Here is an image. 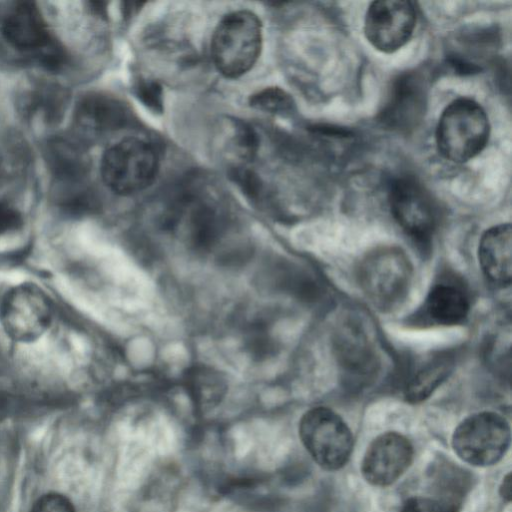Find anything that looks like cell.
I'll use <instances>...</instances> for the list:
<instances>
[{
	"label": "cell",
	"instance_id": "cell-17",
	"mask_svg": "<svg viewBox=\"0 0 512 512\" xmlns=\"http://www.w3.org/2000/svg\"><path fill=\"white\" fill-rule=\"evenodd\" d=\"M425 311L436 323L454 325L461 323L468 315L469 301L465 293L452 284H436L425 300Z\"/></svg>",
	"mask_w": 512,
	"mask_h": 512
},
{
	"label": "cell",
	"instance_id": "cell-2",
	"mask_svg": "<svg viewBox=\"0 0 512 512\" xmlns=\"http://www.w3.org/2000/svg\"><path fill=\"white\" fill-rule=\"evenodd\" d=\"M489 129L484 109L472 99L458 98L439 118L436 129L438 151L452 162H466L485 148Z\"/></svg>",
	"mask_w": 512,
	"mask_h": 512
},
{
	"label": "cell",
	"instance_id": "cell-19",
	"mask_svg": "<svg viewBox=\"0 0 512 512\" xmlns=\"http://www.w3.org/2000/svg\"><path fill=\"white\" fill-rule=\"evenodd\" d=\"M249 103L258 110L282 116L290 114L295 108L291 96L278 87H268L251 95Z\"/></svg>",
	"mask_w": 512,
	"mask_h": 512
},
{
	"label": "cell",
	"instance_id": "cell-14",
	"mask_svg": "<svg viewBox=\"0 0 512 512\" xmlns=\"http://www.w3.org/2000/svg\"><path fill=\"white\" fill-rule=\"evenodd\" d=\"M511 245L510 224L493 226L480 239L478 257L481 269L497 285H509L511 282Z\"/></svg>",
	"mask_w": 512,
	"mask_h": 512
},
{
	"label": "cell",
	"instance_id": "cell-12",
	"mask_svg": "<svg viewBox=\"0 0 512 512\" xmlns=\"http://www.w3.org/2000/svg\"><path fill=\"white\" fill-rule=\"evenodd\" d=\"M425 103L422 78L414 72L403 73L393 82L380 121L393 130L408 131L422 118Z\"/></svg>",
	"mask_w": 512,
	"mask_h": 512
},
{
	"label": "cell",
	"instance_id": "cell-24",
	"mask_svg": "<svg viewBox=\"0 0 512 512\" xmlns=\"http://www.w3.org/2000/svg\"><path fill=\"white\" fill-rule=\"evenodd\" d=\"M401 512H456V507L445 501L413 497L406 501Z\"/></svg>",
	"mask_w": 512,
	"mask_h": 512
},
{
	"label": "cell",
	"instance_id": "cell-18",
	"mask_svg": "<svg viewBox=\"0 0 512 512\" xmlns=\"http://www.w3.org/2000/svg\"><path fill=\"white\" fill-rule=\"evenodd\" d=\"M188 389L201 406L213 407L224 394L225 385L220 376L210 369L194 370L187 380Z\"/></svg>",
	"mask_w": 512,
	"mask_h": 512
},
{
	"label": "cell",
	"instance_id": "cell-4",
	"mask_svg": "<svg viewBox=\"0 0 512 512\" xmlns=\"http://www.w3.org/2000/svg\"><path fill=\"white\" fill-rule=\"evenodd\" d=\"M358 278L360 287L376 306L393 308L406 296L412 279L407 255L396 247H381L362 260Z\"/></svg>",
	"mask_w": 512,
	"mask_h": 512
},
{
	"label": "cell",
	"instance_id": "cell-6",
	"mask_svg": "<svg viewBox=\"0 0 512 512\" xmlns=\"http://www.w3.org/2000/svg\"><path fill=\"white\" fill-rule=\"evenodd\" d=\"M511 441L510 426L494 412H479L464 419L455 429L452 446L465 462L478 467L497 463Z\"/></svg>",
	"mask_w": 512,
	"mask_h": 512
},
{
	"label": "cell",
	"instance_id": "cell-13",
	"mask_svg": "<svg viewBox=\"0 0 512 512\" xmlns=\"http://www.w3.org/2000/svg\"><path fill=\"white\" fill-rule=\"evenodd\" d=\"M130 119L126 106L108 94L92 92L77 103L74 121L88 135L101 136L124 128Z\"/></svg>",
	"mask_w": 512,
	"mask_h": 512
},
{
	"label": "cell",
	"instance_id": "cell-1",
	"mask_svg": "<svg viewBox=\"0 0 512 512\" xmlns=\"http://www.w3.org/2000/svg\"><path fill=\"white\" fill-rule=\"evenodd\" d=\"M262 47V26L251 11L227 14L217 25L211 55L217 70L227 78H238L256 63Z\"/></svg>",
	"mask_w": 512,
	"mask_h": 512
},
{
	"label": "cell",
	"instance_id": "cell-11",
	"mask_svg": "<svg viewBox=\"0 0 512 512\" xmlns=\"http://www.w3.org/2000/svg\"><path fill=\"white\" fill-rule=\"evenodd\" d=\"M413 459L410 441L396 432L379 435L368 446L361 465L362 475L374 486L394 483L408 469Z\"/></svg>",
	"mask_w": 512,
	"mask_h": 512
},
{
	"label": "cell",
	"instance_id": "cell-25",
	"mask_svg": "<svg viewBox=\"0 0 512 512\" xmlns=\"http://www.w3.org/2000/svg\"><path fill=\"white\" fill-rule=\"evenodd\" d=\"M21 224V216L9 204L0 202V235L17 229Z\"/></svg>",
	"mask_w": 512,
	"mask_h": 512
},
{
	"label": "cell",
	"instance_id": "cell-5",
	"mask_svg": "<svg viewBox=\"0 0 512 512\" xmlns=\"http://www.w3.org/2000/svg\"><path fill=\"white\" fill-rule=\"evenodd\" d=\"M299 436L311 457L326 470L343 467L353 449L349 427L337 413L325 407H315L302 416Z\"/></svg>",
	"mask_w": 512,
	"mask_h": 512
},
{
	"label": "cell",
	"instance_id": "cell-10",
	"mask_svg": "<svg viewBox=\"0 0 512 512\" xmlns=\"http://www.w3.org/2000/svg\"><path fill=\"white\" fill-rule=\"evenodd\" d=\"M391 213L411 236L424 240L434 230L436 209L424 187L413 177L401 176L389 188Z\"/></svg>",
	"mask_w": 512,
	"mask_h": 512
},
{
	"label": "cell",
	"instance_id": "cell-22",
	"mask_svg": "<svg viewBox=\"0 0 512 512\" xmlns=\"http://www.w3.org/2000/svg\"><path fill=\"white\" fill-rule=\"evenodd\" d=\"M136 97L151 111H163V92L161 86L154 80L139 79L134 85Z\"/></svg>",
	"mask_w": 512,
	"mask_h": 512
},
{
	"label": "cell",
	"instance_id": "cell-7",
	"mask_svg": "<svg viewBox=\"0 0 512 512\" xmlns=\"http://www.w3.org/2000/svg\"><path fill=\"white\" fill-rule=\"evenodd\" d=\"M52 305L35 284L23 283L7 291L0 304V321L6 334L17 342L37 340L52 321Z\"/></svg>",
	"mask_w": 512,
	"mask_h": 512
},
{
	"label": "cell",
	"instance_id": "cell-3",
	"mask_svg": "<svg viewBox=\"0 0 512 512\" xmlns=\"http://www.w3.org/2000/svg\"><path fill=\"white\" fill-rule=\"evenodd\" d=\"M159 170L155 146L139 137H127L106 150L101 163L105 184L119 195H133L149 187Z\"/></svg>",
	"mask_w": 512,
	"mask_h": 512
},
{
	"label": "cell",
	"instance_id": "cell-26",
	"mask_svg": "<svg viewBox=\"0 0 512 512\" xmlns=\"http://www.w3.org/2000/svg\"><path fill=\"white\" fill-rule=\"evenodd\" d=\"M500 494L503 499L510 501L511 499V474L508 473L500 486Z\"/></svg>",
	"mask_w": 512,
	"mask_h": 512
},
{
	"label": "cell",
	"instance_id": "cell-21",
	"mask_svg": "<svg viewBox=\"0 0 512 512\" xmlns=\"http://www.w3.org/2000/svg\"><path fill=\"white\" fill-rule=\"evenodd\" d=\"M234 143L239 155L247 160H251L259 148V137L256 131L245 122L236 121L234 123Z\"/></svg>",
	"mask_w": 512,
	"mask_h": 512
},
{
	"label": "cell",
	"instance_id": "cell-16",
	"mask_svg": "<svg viewBox=\"0 0 512 512\" xmlns=\"http://www.w3.org/2000/svg\"><path fill=\"white\" fill-rule=\"evenodd\" d=\"M68 103L67 91L54 83L36 81L20 93L18 106L28 119L40 118L46 123L59 121Z\"/></svg>",
	"mask_w": 512,
	"mask_h": 512
},
{
	"label": "cell",
	"instance_id": "cell-20",
	"mask_svg": "<svg viewBox=\"0 0 512 512\" xmlns=\"http://www.w3.org/2000/svg\"><path fill=\"white\" fill-rule=\"evenodd\" d=\"M447 371L445 364L437 363L419 372L406 388L407 399L412 402L425 399L445 377Z\"/></svg>",
	"mask_w": 512,
	"mask_h": 512
},
{
	"label": "cell",
	"instance_id": "cell-8",
	"mask_svg": "<svg viewBox=\"0 0 512 512\" xmlns=\"http://www.w3.org/2000/svg\"><path fill=\"white\" fill-rule=\"evenodd\" d=\"M3 34L13 47L34 54L49 69H57L65 62L63 51L53 42L40 12L31 2L17 4L7 15Z\"/></svg>",
	"mask_w": 512,
	"mask_h": 512
},
{
	"label": "cell",
	"instance_id": "cell-23",
	"mask_svg": "<svg viewBox=\"0 0 512 512\" xmlns=\"http://www.w3.org/2000/svg\"><path fill=\"white\" fill-rule=\"evenodd\" d=\"M30 512H76L71 501L62 494L51 492L40 497Z\"/></svg>",
	"mask_w": 512,
	"mask_h": 512
},
{
	"label": "cell",
	"instance_id": "cell-15",
	"mask_svg": "<svg viewBox=\"0 0 512 512\" xmlns=\"http://www.w3.org/2000/svg\"><path fill=\"white\" fill-rule=\"evenodd\" d=\"M46 159L58 185L84 183L89 170V158L78 142L65 137L50 140L46 148Z\"/></svg>",
	"mask_w": 512,
	"mask_h": 512
},
{
	"label": "cell",
	"instance_id": "cell-9",
	"mask_svg": "<svg viewBox=\"0 0 512 512\" xmlns=\"http://www.w3.org/2000/svg\"><path fill=\"white\" fill-rule=\"evenodd\" d=\"M416 19L415 8L409 1H374L366 12L364 33L374 48L392 53L409 41Z\"/></svg>",
	"mask_w": 512,
	"mask_h": 512
}]
</instances>
